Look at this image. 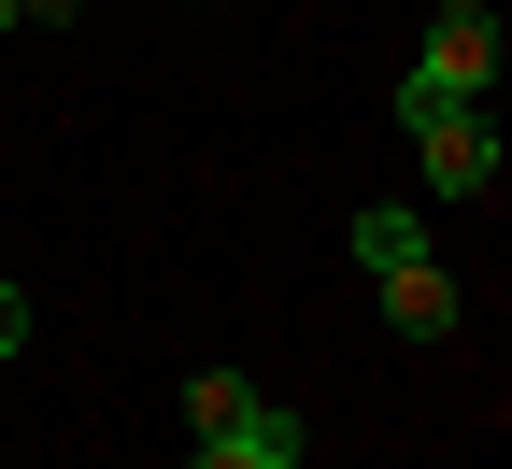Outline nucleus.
Returning <instances> with one entry per match:
<instances>
[{
    "instance_id": "obj_1",
    "label": "nucleus",
    "mask_w": 512,
    "mask_h": 469,
    "mask_svg": "<svg viewBox=\"0 0 512 469\" xmlns=\"http://www.w3.org/2000/svg\"><path fill=\"white\" fill-rule=\"evenodd\" d=\"M484 86H498V15H484V0H441V15H427V57L399 72V128L413 114H456Z\"/></svg>"
},
{
    "instance_id": "obj_2",
    "label": "nucleus",
    "mask_w": 512,
    "mask_h": 469,
    "mask_svg": "<svg viewBox=\"0 0 512 469\" xmlns=\"http://www.w3.org/2000/svg\"><path fill=\"white\" fill-rule=\"evenodd\" d=\"M413 143H427V185H441V199H484V185H498V128H484V100L413 114Z\"/></svg>"
},
{
    "instance_id": "obj_3",
    "label": "nucleus",
    "mask_w": 512,
    "mask_h": 469,
    "mask_svg": "<svg viewBox=\"0 0 512 469\" xmlns=\"http://www.w3.org/2000/svg\"><path fill=\"white\" fill-rule=\"evenodd\" d=\"M299 455H313V427L285 413V398H256V413H242V427H214L185 469H299Z\"/></svg>"
},
{
    "instance_id": "obj_4",
    "label": "nucleus",
    "mask_w": 512,
    "mask_h": 469,
    "mask_svg": "<svg viewBox=\"0 0 512 469\" xmlns=\"http://www.w3.org/2000/svg\"><path fill=\"white\" fill-rule=\"evenodd\" d=\"M384 285V327H399V342H456V285L427 271V256H399V271H370Z\"/></svg>"
},
{
    "instance_id": "obj_5",
    "label": "nucleus",
    "mask_w": 512,
    "mask_h": 469,
    "mask_svg": "<svg viewBox=\"0 0 512 469\" xmlns=\"http://www.w3.org/2000/svg\"><path fill=\"white\" fill-rule=\"evenodd\" d=\"M342 242H356V271H399V256H427V214H413V199H370Z\"/></svg>"
},
{
    "instance_id": "obj_6",
    "label": "nucleus",
    "mask_w": 512,
    "mask_h": 469,
    "mask_svg": "<svg viewBox=\"0 0 512 469\" xmlns=\"http://www.w3.org/2000/svg\"><path fill=\"white\" fill-rule=\"evenodd\" d=\"M242 413H256L242 370H185V441H214V427H242Z\"/></svg>"
},
{
    "instance_id": "obj_7",
    "label": "nucleus",
    "mask_w": 512,
    "mask_h": 469,
    "mask_svg": "<svg viewBox=\"0 0 512 469\" xmlns=\"http://www.w3.org/2000/svg\"><path fill=\"white\" fill-rule=\"evenodd\" d=\"M86 0H0V29H72Z\"/></svg>"
},
{
    "instance_id": "obj_8",
    "label": "nucleus",
    "mask_w": 512,
    "mask_h": 469,
    "mask_svg": "<svg viewBox=\"0 0 512 469\" xmlns=\"http://www.w3.org/2000/svg\"><path fill=\"white\" fill-rule=\"evenodd\" d=\"M0 356H29V285L0 271Z\"/></svg>"
}]
</instances>
